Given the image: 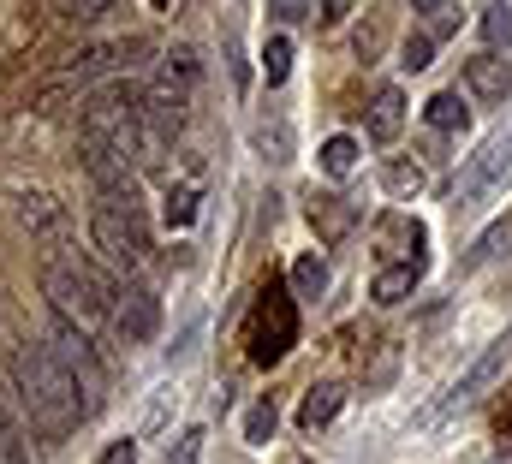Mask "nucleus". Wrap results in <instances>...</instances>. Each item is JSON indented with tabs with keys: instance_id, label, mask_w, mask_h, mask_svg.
Segmentation results:
<instances>
[{
	"instance_id": "1",
	"label": "nucleus",
	"mask_w": 512,
	"mask_h": 464,
	"mask_svg": "<svg viewBox=\"0 0 512 464\" xmlns=\"http://www.w3.org/2000/svg\"><path fill=\"white\" fill-rule=\"evenodd\" d=\"M6 381H12V393H18L24 423H30L48 447H66V441L78 435V423H90L78 381L48 357V346H12V357H6Z\"/></svg>"
},
{
	"instance_id": "2",
	"label": "nucleus",
	"mask_w": 512,
	"mask_h": 464,
	"mask_svg": "<svg viewBox=\"0 0 512 464\" xmlns=\"http://www.w3.org/2000/svg\"><path fill=\"white\" fill-rule=\"evenodd\" d=\"M42 346H48V357L78 381L84 411H90V417H102V411H108V399H114V375H108V363H102V346H96L78 322L54 316V310H48V334H42Z\"/></svg>"
},
{
	"instance_id": "3",
	"label": "nucleus",
	"mask_w": 512,
	"mask_h": 464,
	"mask_svg": "<svg viewBox=\"0 0 512 464\" xmlns=\"http://www.w3.org/2000/svg\"><path fill=\"white\" fill-rule=\"evenodd\" d=\"M292 346H298V298H292V286L268 280L245 316V351L256 369H274Z\"/></svg>"
},
{
	"instance_id": "4",
	"label": "nucleus",
	"mask_w": 512,
	"mask_h": 464,
	"mask_svg": "<svg viewBox=\"0 0 512 464\" xmlns=\"http://www.w3.org/2000/svg\"><path fill=\"white\" fill-rule=\"evenodd\" d=\"M197 54L191 48H173L161 66H155V78H149V90H143V119L173 143L179 137V125H185V108H191V96H197Z\"/></svg>"
},
{
	"instance_id": "5",
	"label": "nucleus",
	"mask_w": 512,
	"mask_h": 464,
	"mask_svg": "<svg viewBox=\"0 0 512 464\" xmlns=\"http://www.w3.org/2000/svg\"><path fill=\"white\" fill-rule=\"evenodd\" d=\"M507 185H512V131H495V137L477 143V155H465V167L453 179V209L471 215L477 203H489Z\"/></svg>"
},
{
	"instance_id": "6",
	"label": "nucleus",
	"mask_w": 512,
	"mask_h": 464,
	"mask_svg": "<svg viewBox=\"0 0 512 464\" xmlns=\"http://www.w3.org/2000/svg\"><path fill=\"white\" fill-rule=\"evenodd\" d=\"M507 363H512V322H507V334H495L489 346L465 363V375H459V381H453V387H447V393L423 411V417H417V429H435V423H447L453 411H465L483 387H495V381H501V369H507Z\"/></svg>"
},
{
	"instance_id": "7",
	"label": "nucleus",
	"mask_w": 512,
	"mask_h": 464,
	"mask_svg": "<svg viewBox=\"0 0 512 464\" xmlns=\"http://www.w3.org/2000/svg\"><path fill=\"white\" fill-rule=\"evenodd\" d=\"M90 238H96V250L108 256V268L137 286L143 280V268H149V227H131L126 215H114L108 203H96L90 209Z\"/></svg>"
},
{
	"instance_id": "8",
	"label": "nucleus",
	"mask_w": 512,
	"mask_h": 464,
	"mask_svg": "<svg viewBox=\"0 0 512 464\" xmlns=\"http://www.w3.org/2000/svg\"><path fill=\"white\" fill-rule=\"evenodd\" d=\"M114 334H120L126 346H149V340L161 334V298H155L149 280H137V286L120 292V304H114Z\"/></svg>"
},
{
	"instance_id": "9",
	"label": "nucleus",
	"mask_w": 512,
	"mask_h": 464,
	"mask_svg": "<svg viewBox=\"0 0 512 464\" xmlns=\"http://www.w3.org/2000/svg\"><path fill=\"white\" fill-rule=\"evenodd\" d=\"M358 203L352 197H340V191H304V221H310V232L322 238V244H346L352 232H358Z\"/></svg>"
},
{
	"instance_id": "10",
	"label": "nucleus",
	"mask_w": 512,
	"mask_h": 464,
	"mask_svg": "<svg viewBox=\"0 0 512 464\" xmlns=\"http://www.w3.org/2000/svg\"><path fill=\"white\" fill-rule=\"evenodd\" d=\"M423 221H411V215H382L376 221V268H393V262H423Z\"/></svg>"
},
{
	"instance_id": "11",
	"label": "nucleus",
	"mask_w": 512,
	"mask_h": 464,
	"mask_svg": "<svg viewBox=\"0 0 512 464\" xmlns=\"http://www.w3.org/2000/svg\"><path fill=\"white\" fill-rule=\"evenodd\" d=\"M459 84H465V96L477 102V108H501L507 102V90H512V72H507V60L501 54H471L465 60V72H459Z\"/></svg>"
},
{
	"instance_id": "12",
	"label": "nucleus",
	"mask_w": 512,
	"mask_h": 464,
	"mask_svg": "<svg viewBox=\"0 0 512 464\" xmlns=\"http://www.w3.org/2000/svg\"><path fill=\"white\" fill-rule=\"evenodd\" d=\"M18 221H24V232H30V238H42V244H48L42 256L66 250V209H60L48 191H24V197H18Z\"/></svg>"
},
{
	"instance_id": "13",
	"label": "nucleus",
	"mask_w": 512,
	"mask_h": 464,
	"mask_svg": "<svg viewBox=\"0 0 512 464\" xmlns=\"http://www.w3.org/2000/svg\"><path fill=\"white\" fill-rule=\"evenodd\" d=\"M251 143H256V155L268 161V167H286L292 155H298V143H292V119L286 114H256V125H251Z\"/></svg>"
},
{
	"instance_id": "14",
	"label": "nucleus",
	"mask_w": 512,
	"mask_h": 464,
	"mask_svg": "<svg viewBox=\"0 0 512 464\" xmlns=\"http://www.w3.org/2000/svg\"><path fill=\"white\" fill-rule=\"evenodd\" d=\"M364 131H370L376 143H393V137L405 131V90H399V84H376V96H370V119H364Z\"/></svg>"
},
{
	"instance_id": "15",
	"label": "nucleus",
	"mask_w": 512,
	"mask_h": 464,
	"mask_svg": "<svg viewBox=\"0 0 512 464\" xmlns=\"http://www.w3.org/2000/svg\"><path fill=\"white\" fill-rule=\"evenodd\" d=\"M340 405H346V387H340V381H316V387L304 393V405H298V429H304V435L328 429V423L340 417Z\"/></svg>"
},
{
	"instance_id": "16",
	"label": "nucleus",
	"mask_w": 512,
	"mask_h": 464,
	"mask_svg": "<svg viewBox=\"0 0 512 464\" xmlns=\"http://www.w3.org/2000/svg\"><path fill=\"white\" fill-rule=\"evenodd\" d=\"M417 280H423V262H393V268H376L370 298H376V304H405V298L417 292Z\"/></svg>"
},
{
	"instance_id": "17",
	"label": "nucleus",
	"mask_w": 512,
	"mask_h": 464,
	"mask_svg": "<svg viewBox=\"0 0 512 464\" xmlns=\"http://www.w3.org/2000/svg\"><path fill=\"white\" fill-rule=\"evenodd\" d=\"M423 119H429V131H465L471 125V96L465 90H441V96H429L423 102Z\"/></svg>"
},
{
	"instance_id": "18",
	"label": "nucleus",
	"mask_w": 512,
	"mask_h": 464,
	"mask_svg": "<svg viewBox=\"0 0 512 464\" xmlns=\"http://www.w3.org/2000/svg\"><path fill=\"white\" fill-rule=\"evenodd\" d=\"M382 191L387 197H399V203L423 197V191H429V167H423V161H387L382 167Z\"/></svg>"
},
{
	"instance_id": "19",
	"label": "nucleus",
	"mask_w": 512,
	"mask_h": 464,
	"mask_svg": "<svg viewBox=\"0 0 512 464\" xmlns=\"http://www.w3.org/2000/svg\"><path fill=\"white\" fill-rule=\"evenodd\" d=\"M322 292H328V262H322L316 250H304V256L292 262V298H298V304H316Z\"/></svg>"
},
{
	"instance_id": "20",
	"label": "nucleus",
	"mask_w": 512,
	"mask_h": 464,
	"mask_svg": "<svg viewBox=\"0 0 512 464\" xmlns=\"http://www.w3.org/2000/svg\"><path fill=\"white\" fill-rule=\"evenodd\" d=\"M417 12V30L435 42V36H459V24H465V12L453 6V0H423V6H411Z\"/></svg>"
},
{
	"instance_id": "21",
	"label": "nucleus",
	"mask_w": 512,
	"mask_h": 464,
	"mask_svg": "<svg viewBox=\"0 0 512 464\" xmlns=\"http://www.w3.org/2000/svg\"><path fill=\"white\" fill-rule=\"evenodd\" d=\"M316 167H322L328 179H352V173H358V143H352V137H328V143L316 149Z\"/></svg>"
},
{
	"instance_id": "22",
	"label": "nucleus",
	"mask_w": 512,
	"mask_h": 464,
	"mask_svg": "<svg viewBox=\"0 0 512 464\" xmlns=\"http://www.w3.org/2000/svg\"><path fill=\"white\" fill-rule=\"evenodd\" d=\"M197 203H203V197H197V185L173 179V185H167V197H161V221H167V227H191V221H197Z\"/></svg>"
},
{
	"instance_id": "23",
	"label": "nucleus",
	"mask_w": 512,
	"mask_h": 464,
	"mask_svg": "<svg viewBox=\"0 0 512 464\" xmlns=\"http://www.w3.org/2000/svg\"><path fill=\"white\" fill-rule=\"evenodd\" d=\"M262 78H268V90H280V84L292 78V36L274 30V36L262 42Z\"/></svg>"
},
{
	"instance_id": "24",
	"label": "nucleus",
	"mask_w": 512,
	"mask_h": 464,
	"mask_svg": "<svg viewBox=\"0 0 512 464\" xmlns=\"http://www.w3.org/2000/svg\"><path fill=\"white\" fill-rule=\"evenodd\" d=\"M203 447H209V429H203V423H191V429H179V435H173V447H167V459H161V464H197V459H203Z\"/></svg>"
},
{
	"instance_id": "25",
	"label": "nucleus",
	"mask_w": 512,
	"mask_h": 464,
	"mask_svg": "<svg viewBox=\"0 0 512 464\" xmlns=\"http://www.w3.org/2000/svg\"><path fill=\"white\" fill-rule=\"evenodd\" d=\"M274 423H280L274 399H256L251 411H245V441H251V447H268V441H274Z\"/></svg>"
},
{
	"instance_id": "26",
	"label": "nucleus",
	"mask_w": 512,
	"mask_h": 464,
	"mask_svg": "<svg viewBox=\"0 0 512 464\" xmlns=\"http://www.w3.org/2000/svg\"><path fill=\"white\" fill-rule=\"evenodd\" d=\"M507 232H512V221H495V227H489L483 238H477V244H471V250H465V262H459V274H471V268H483V262H489V256H495V250L507 244Z\"/></svg>"
},
{
	"instance_id": "27",
	"label": "nucleus",
	"mask_w": 512,
	"mask_h": 464,
	"mask_svg": "<svg viewBox=\"0 0 512 464\" xmlns=\"http://www.w3.org/2000/svg\"><path fill=\"white\" fill-rule=\"evenodd\" d=\"M435 66V42L423 36V30H411L405 42H399V72H429Z\"/></svg>"
},
{
	"instance_id": "28",
	"label": "nucleus",
	"mask_w": 512,
	"mask_h": 464,
	"mask_svg": "<svg viewBox=\"0 0 512 464\" xmlns=\"http://www.w3.org/2000/svg\"><path fill=\"white\" fill-rule=\"evenodd\" d=\"M483 42H489V54L512 48V6H483Z\"/></svg>"
},
{
	"instance_id": "29",
	"label": "nucleus",
	"mask_w": 512,
	"mask_h": 464,
	"mask_svg": "<svg viewBox=\"0 0 512 464\" xmlns=\"http://www.w3.org/2000/svg\"><path fill=\"white\" fill-rule=\"evenodd\" d=\"M352 42H358V60H376V54H382V42H387V18H382V12H370V18L358 24V36H352Z\"/></svg>"
},
{
	"instance_id": "30",
	"label": "nucleus",
	"mask_w": 512,
	"mask_h": 464,
	"mask_svg": "<svg viewBox=\"0 0 512 464\" xmlns=\"http://www.w3.org/2000/svg\"><path fill=\"white\" fill-rule=\"evenodd\" d=\"M173 399H179L173 387H155V399H149V411H143V435H155V429L167 423V405H173Z\"/></svg>"
},
{
	"instance_id": "31",
	"label": "nucleus",
	"mask_w": 512,
	"mask_h": 464,
	"mask_svg": "<svg viewBox=\"0 0 512 464\" xmlns=\"http://www.w3.org/2000/svg\"><path fill=\"white\" fill-rule=\"evenodd\" d=\"M54 12H60L66 24H96V18H108L114 6H102V0H90V6H54Z\"/></svg>"
},
{
	"instance_id": "32",
	"label": "nucleus",
	"mask_w": 512,
	"mask_h": 464,
	"mask_svg": "<svg viewBox=\"0 0 512 464\" xmlns=\"http://www.w3.org/2000/svg\"><path fill=\"white\" fill-rule=\"evenodd\" d=\"M268 18H274V24H298V18H316V6H298V0H280V6H268Z\"/></svg>"
},
{
	"instance_id": "33",
	"label": "nucleus",
	"mask_w": 512,
	"mask_h": 464,
	"mask_svg": "<svg viewBox=\"0 0 512 464\" xmlns=\"http://www.w3.org/2000/svg\"><path fill=\"white\" fill-rule=\"evenodd\" d=\"M346 12H352L346 0H328V6H316V24H322V30H334V24H340Z\"/></svg>"
},
{
	"instance_id": "34",
	"label": "nucleus",
	"mask_w": 512,
	"mask_h": 464,
	"mask_svg": "<svg viewBox=\"0 0 512 464\" xmlns=\"http://www.w3.org/2000/svg\"><path fill=\"white\" fill-rule=\"evenodd\" d=\"M102 464H137V441H114V447L102 453Z\"/></svg>"
},
{
	"instance_id": "35",
	"label": "nucleus",
	"mask_w": 512,
	"mask_h": 464,
	"mask_svg": "<svg viewBox=\"0 0 512 464\" xmlns=\"http://www.w3.org/2000/svg\"><path fill=\"white\" fill-rule=\"evenodd\" d=\"M495 429H501V447L512 453V393H507V405H501V423H495Z\"/></svg>"
},
{
	"instance_id": "36",
	"label": "nucleus",
	"mask_w": 512,
	"mask_h": 464,
	"mask_svg": "<svg viewBox=\"0 0 512 464\" xmlns=\"http://www.w3.org/2000/svg\"><path fill=\"white\" fill-rule=\"evenodd\" d=\"M0 464H6V441H0Z\"/></svg>"
}]
</instances>
